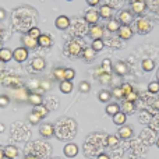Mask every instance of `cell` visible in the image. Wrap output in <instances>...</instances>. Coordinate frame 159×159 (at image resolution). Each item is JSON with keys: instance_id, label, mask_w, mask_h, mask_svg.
<instances>
[{"instance_id": "23", "label": "cell", "mask_w": 159, "mask_h": 159, "mask_svg": "<svg viewBox=\"0 0 159 159\" xmlns=\"http://www.w3.org/2000/svg\"><path fill=\"white\" fill-rule=\"evenodd\" d=\"M32 112H35L36 115L41 116L42 119L46 117V116L49 115V109H48V107L45 106L43 103H42V105H38V106H34V110H32Z\"/></svg>"}, {"instance_id": "27", "label": "cell", "mask_w": 159, "mask_h": 159, "mask_svg": "<svg viewBox=\"0 0 159 159\" xmlns=\"http://www.w3.org/2000/svg\"><path fill=\"white\" fill-rule=\"evenodd\" d=\"M120 27H121V24L117 21V20H112V21H109L106 25L109 32H117V31L120 30Z\"/></svg>"}, {"instance_id": "41", "label": "cell", "mask_w": 159, "mask_h": 159, "mask_svg": "<svg viewBox=\"0 0 159 159\" xmlns=\"http://www.w3.org/2000/svg\"><path fill=\"white\" fill-rule=\"evenodd\" d=\"M10 103V98L7 95H0V107H7Z\"/></svg>"}, {"instance_id": "49", "label": "cell", "mask_w": 159, "mask_h": 159, "mask_svg": "<svg viewBox=\"0 0 159 159\" xmlns=\"http://www.w3.org/2000/svg\"><path fill=\"white\" fill-rule=\"evenodd\" d=\"M0 159H4V148L0 145Z\"/></svg>"}, {"instance_id": "10", "label": "cell", "mask_w": 159, "mask_h": 159, "mask_svg": "<svg viewBox=\"0 0 159 159\" xmlns=\"http://www.w3.org/2000/svg\"><path fill=\"white\" fill-rule=\"evenodd\" d=\"M99 18H101V16H99V11H96V10H88L85 13V21L91 25L98 24Z\"/></svg>"}, {"instance_id": "46", "label": "cell", "mask_w": 159, "mask_h": 159, "mask_svg": "<svg viewBox=\"0 0 159 159\" xmlns=\"http://www.w3.org/2000/svg\"><path fill=\"white\" fill-rule=\"evenodd\" d=\"M24 159H39L36 155H32V154H28V155H25Z\"/></svg>"}, {"instance_id": "26", "label": "cell", "mask_w": 159, "mask_h": 159, "mask_svg": "<svg viewBox=\"0 0 159 159\" xmlns=\"http://www.w3.org/2000/svg\"><path fill=\"white\" fill-rule=\"evenodd\" d=\"M141 67H143L144 71L149 73L155 69V63H154V60H151V59H144L143 63H141Z\"/></svg>"}, {"instance_id": "15", "label": "cell", "mask_w": 159, "mask_h": 159, "mask_svg": "<svg viewBox=\"0 0 159 159\" xmlns=\"http://www.w3.org/2000/svg\"><path fill=\"white\" fill-rule=\"evenodd\" d=\"M121 112L126 113V115H133L135 112V103L134 102H129V101H124L121 102V106H120Z\"/></svg>"}, {"instance_id": "37", "label": "cell", "mask_w": 159, "mask_h": 159, "mask_svg": "<svg viewBox=\"0 0 159 159\" xmlns=\"http://www.w3.org/2000/svg\"><path fill=\"white\" fill-rule=\"evenodd\" d=\"M120 89H121V92H123V96H126V95H129L130 92L133 91V87H131V84H121L120 85Z\"/></svg>"}, {"instance_id": "5", "label": "cell", "mask_w": 159, "mask_h": 159, "mask_svg": "<svg viewBox=\"0 0 159 159\" xmlns=\"http://www.w3.org/2000/svg\"><path fill=\"white\" fill-rule=\"evenodd\" d=\"M103 31H105V28L102 27V25L93 24V25H91V28L88 30V34H89V36L92 39H102V36H103Z\"/></svg>"}, {"instance_id": "33", "label": "cell", "mask_w": 159, "mask_h": 159, "mask_svg": "<svg viewBox=\"0 0 159 159\" xmlns=\"http://www.w3.org/2000/svg\"><path fill=\"white\" fill-rule=\"evenodd\" d=\"M42 120L41 116H38L35 112H31L30 115H28V121H30L31 124H39V121Z\"/></svg>"}, {"instance_id": "48", "label": "cell", "mask_w": 159, "mask_h": 159, "mask_svg": "<svg viewBox=\"0 0 159 159\" xmlns=\"http://www.w3.org/2000/svg\"><path fill=\"white\" fill-rule=\"evenodd\" d=\"M152 106H154V109H157V110H159V99H157V101L152 103Z\"/></svg>"}, {"instance_id": "51", "label": "cell", "mask_w": 159, "mask_h": 159, "mask_svg": "<svg viewBox=\"0 0 159 159\" xmlns=\"http://www.w3.org/2000/svg\"><path fill=\"white\" fill-rule=\"evenodd\" d=\"M2 36H3V28L0 27V38H2Z\"/></svg>"}, {"instance_id": "16", "label": "cell", "mask_w": 159, "mask_h": 159, "mask_svg": "<svg viewBox=\"0 0 159 159\" xmlns=\"http://www.w3.org/2000/svg\"><path fill=\"white\" fill-rule=\"evenodd\" d=\"M113 70H115V73L117 75H124L129 73V66H127V63H124V61H117V63L113 66Z\"/></svg>"}, {"instance_id": "22", "label": "cell", "mask_w": 159, "mask_h": 159, "mask_svg": "<svg viewBox=\"0 0 159 159\" xmlns=\"http://www.w3.org/2000/svg\"><path fill=\"white\" fill-rule=\"evenodd\" d=\"M112 117H113V123H115L116 126H124V124H126L127 115L126 113H123L121 110L119 113H116L115 116H112Z\"/></svg>"}, {"instance_id": "8", "label": "cell", "mask_w": 159, "mask_h": 159, "mask_svg": "<svg viewBox=\"0 0 159 159\" xmlns=\"http://www.w3.org/2000/svg\"><path fill=\"white\" fill-rule=\"evenodd\" d=\"M119 134L117 137L121 138V140H129V138L133 137V134H134V131H133V127L131 126H120V129H119Z\"/></svg>"}, {"instance_id": "43", "label": "cell", "mask_w": 159, "mask_h": 159, "mask_svg": "<svg viewBox=\"0 0 159 159\" xmlns=\"http://www.w3.org/2000/svg\"><path fill=\"white\" fill-rule=\"evenodd\" d=\"M113 96H116L117 99H124L123 92H121L120 87H119V88H113Z\"/></svg>"}, {"instance_id": "32", "label": "cell", "mask_w": 159, "mask_h": 159, "mask_svg": "<svg viewBox=\"0 0 159 159\" xmlns=\"http://www.w3.org/2000/svg\"><path fill=\"white\" fill-rule=\"evenodd\" d=\"M103 46H105V43H103V41H102V39H93V42L91 43V48H92L95 52L102 50V49H103Z\"/></svg>"}, {"instance_id": "17", "label": "cell", "mask_w": 159, "mask_h": 159, "mask_svg": "<svg viewBox=\"0 0 159 159\" xmlns=\"http://www.w3.org/2000/svg\"><path fill=\"white\" fill-rule=\"evenodd\" d=\"M52 38L48 34H41V36L38 38V46L41 48H50L52 46Z\"/></svg>"}, {"instance_id": "52", "label": "cell", "mask_w": 159, "mask_h": 159, "mask_svg": "<svg viewBox=\"0 0 159 159\" xmlns=\"http://www.w3.org/2000/svg\"><path fill=\"white\" fill-rule=\"evenodd\" d=\"M3 70V61H0V71Z\"/></svg>"}, {"instance_id": "4", "label": "cell", "mask_w": 159, "mask_h": 159, "mask_svg": "<svg viewBox=\"0 0 159 159\" xmlns=\"http://www.w3.org/2000/svg\"><path fill=\"white\" fill-rule=\"evenodd\" d=\"M28 49L27 48H24V46H20V48H17V49H14V52H13V59L16 61H18V63H24L25 60L28 59Z\"/></svg>"}, {"instance_id": "44", "label": "cell", "mask_w": 159, "mask_h": 159, "mask_svg": "<svg viewBox=\"0 0 159 159\" xmlns=\"http://www.w3.org/2000/svg\"><path fill=\"white\" fill-rule=\"evenodd\" d=\"M99 2H101V0H87V3L91 6V7H93V6H98Z\"/></svg>"}, {"instance_id": "36", "label": "cell", "mask_w": 159, "mask_h": 159, "mask_svg": "<svg viewBox=\"0 0 159 159\" xmlns=\"http://www.w3.org/2000/svg\"><path fill=\"white\" fill-rule=\"evenodd\" d=\"M137 99H138V93L135 92L134 89H133L131 92L129 93V95H126V96H124V101H129V102H134V103H135V101H137Z\"/></svg>"}, {"instance_id": "53", "label": "cell", "mask_w": 159, "mask_h": 159, "mask_svg": "<svg viewBox=\"0 0 159 159\" xmlns=\"http://www.w3.org/2000/svg\"><path fill=\"white\" fill-rule=\"evenodd\" d=\"M155 144H157V147H158V148H159V138H158V140H157V141H155Z\"/></svg>"}, {"instance_id": "20", "label": "cell", "mask_w": 159, "mask_h": 159, "mask_svg": "<svg viewBox=\"0 0 159 159\" xmlns=\"http://www.w3.org/2000/svg\"><path fill=\"white\" fill-rule=\"evenodd\" d=\"M99 16H101L102 18H106V20L112 18V16H113V8L110 7V6H107V4H103L101 8H99Z\"/></svg>"}, {"instance_id": "9", "label": "cell", "mask_w": 159, "mask_h": 159, "mask_svg": "<svg viewBox=\"0 0 159 159\" xmlns=\"http://www.w3.org/2000/svg\"><path fill=\"white\" fill-rule=\"evenodd\" d=\"M147 8V3L144 0H134L131 3V13L133 14H143Z\"/></svg>"}, {"instance_id": "30", "label": "cell", "mask_w": 159, "mask_h": 159, "mask_svg": "<svg viewBox=\"0 0 159 159\" xmlns=\"http://www.w3.org/2000/svg\"><path fill=\"white\" fill-rule=\"evenodd\" d=\"M64 71H66V69H63V67H56V69H53V77L57 80V81H63Z\"/></svg>"}, {"instance_id": "39", "label": "cell", "mask_w": 159, "mask_h": 159, "mask_svg": "<svg viewBox=\"0 0 159 159\" xmlns=\"http://www.w3.org/2000/svg\"><path fill=\"white\" fill-rule=\"evenodd\" d=\"M99 81H101L102 84H109V82L112 81V77H110L109 73H102V74L99 75Z\"/></svg>"}, {"instance_id": "19", "label": "cell", "mask_w": 159, "mask_h": 159, "mask_svg": "<svg viewBox=\"0 0 159 159\" xmlns=\"http://www.w3.org/2000/svg\"><path fill=\"white\" fill-rule=\"evenodd\" d=\"M31 66H32V69L35 71H42L45 69V66H46V61H45L43 57H35L32 60V63H31Z\"/></svg>"}, {"instance_id": "40", "label": "cell", "mask_w": 159, "mask_h": 159, "mask_svg": "<svg viewBox=\"0 0 159 159\" xmlns=\"http://www.w3.org/2000/svg\"><path fill=\"white\" fill-rule=\"evenodd\" d=\"M28 35H31L32 38L38 39L39 36H41V30H39V28H36V27H32L30 31H28Z\"/></svg>"}, {"instance_id": "12", "label": "cell", "mask_w": 159, "mask_h": 159, "mask_svg": "<svg viewBox=\"0 0 159 159\" xmlns=\"http://www.w3.org/2000/svg\"><path fill=\"white\" fill-rule=\"evenodd\" d=\"M20 151L16 145H7L4 147V158L7 159H18Z\"/></svg>"}, {"instance_id": "6", "label": "cell", "mask_w": 159, "mask_h": 159, "mask_svg": "<svg viewBox=\"0 0 159 159\" xmlns=\"http://www.w3.org/2000/svg\"><path fill=\"white\" fill-rule=\"evenodd\" d=\"M133 13L129 10H121L120 13H119V18L117 21L120 22L121 25H130L133 22Z\"/></svg>"}, {"instance_id": "28", "label": "cell", "mask_w": 159, "mask_h": 159, "mask_svg": "<svg viewBox=\"0 0 159 159\" xmlns=\"http://www.w3.org/2000/svg\"><path fill=\"white\" fill-rule=\"evenodd\" d=\"M98 99L101 102H103V103H107V102L112 99V93H110L109 91H106V89H102L101 92L98 93Z\"/></svg>"}, {"instance_id": "24", "label": "cell", "mask_w": 159, "mask_h": 159, "mask_svg": "<svg viewBox=\"0 0 159 159\" xmlns=\"http://www.w3.org/2000/svg\"><path fill=\"white\" fill-rule=\"evenodd\" d=\"M60 91L63 93H70L73 91V82L71 81H67V80H63V81H60Z\"/></svg>"}, {"instance_id": "1", "label": "cell", "mask_w": 159, "mask_h": 159, "mask_svg": "<svg viewBox=\"0 0 159 159\" xmlns=\"http://www.w3.org/2000/svg\"><path fill=\"white\" fill-rule=\"evenodd\" d=\"M152 27L154 25H152L151 20H148V18H140V20H137V24H135V30L141 35H145V34L151 32Z\"/></svg>"}, {"instance_id": "42", "label": "cell", "mask_w": 159, "mask_h": 159, "mask_svg": "<svg viewBox=\"0 0 159 159\" xmlns=\"http://www.w3.org/2000/svg\"><path fill=\"white\" fill-rule=\"evenodd\" d=\"M102 69H103L105 73H109L110 71V66H112V61H110V59H105L103 61H102Z\"/></svg>"}, {"instance_id": "14", "label": "cell", "mask_w": 159, "mask_h": 159, "mask_svg": "<svg viewBox=\"0 0 159 159\" xmlns=\"http://www.w3.org/2000/svg\"><path fill=\"white\" fill-rule=\"evenodd\" d=\"M55 25L57 30H67L70 27V18L66 16H59L55 21Z\"/></svg>"}, {"instance_id": "45", "label": "cell", "mask_w": 159, "mask_h": 159, "mask_svg": "<svg viewBox=\"0 0 159 159\" xmlns=\"http://www.w3.org/2000/svg\"><path fill=\"white\" fill-rule=\"evenodd\" d=\"M96 159H110V157H109V155H106V154H103V152H102V154H99L98 157H96Z\"/></svg>"}, {"instance_id": "11", "label": "cell", "mask_w": 159, "mask_h": 159, "mask_svg": "<svg viewBox=\"0 0 159 159\" xmlns=\"http://www.w3.org/2000/svg\"><path fill=\"white\" fill-rule=\"evenodd\" d=\"M21 42L24 43V48H27V49H35L36 46H38V39L32 38L31 35H22L21 38Z\"/></svg>"}, {"instance_id": "38", "label": "cell", "mask_w": 159, "mask_h": 159, "mask_svg": "<svg viewBox=\"0 0 159 159\" xmlns=\"http://www.w3.org/2000/svg\"><path fill=\"white\" fill-rule=\"evenodd\" d=\"M75 77V71L73 69H66V71H64V80H67V81H73V78Z\"/></svg>"}, {"instance_id": "7", "label": "cell", "mask_w": 159, "mask_h": 159, "mask_svg": "<svg viewBox=\"0 0 159 159\" xmlns=\"http://www.w3.org/2000/svg\"><path fill=\"white\" fill-rule=\"evenodd\" d=\"M78 145L77 144H74V143H69V144H66L64 145V148H63V154L66 155L67 158H74V157H77L78 155Z\"/></svg>"}, {"instance_id": "13", "label": "cell", "mask_w": 159, "mask_h": 159, "mask_svg": "<svg viewBox=\"0 0 159 159\" xmlns=\"http://www.w3.org/2000/svg\"><path fill=\"white\" fill-rule=\"evenodd\" d=\"M119 36H120V39H123V41H129V39H131L133 36V30L130 28V25H121L120 30L117 31Z\"/></svg>"}, {"instance_id": "29", "label": "cell", "mask_w": 159, "mask_h": 159, "mask_svg": "<svg viewBox=\"0 0 159 159\" xmlns=\"http://www.w3.org/2000/svg\"><path fill=\"white\" fill-rule=\"evenodd\" d=\"M120 112V105H117V103H109L106 106V113L109 116H115L116 113H119Z\"/></svg>"}, {"instance_id": "55", "label": "cell", "mask_w": 159, "mask_h": 159, "mask_svg": "<svg viewBox=\"0 0 159 159\" xmlns=\"http://www.w3.org/2000/svg\"><path fill=\"white\" fill-rule=\"evenodd\" d=\"M67 2H73V0H67Z\"/></svg>"}, {"instance_id": "34", "label": "cell", "mask_w": 159, "mask_h": 159, "mask_svg": "<svg viewBox=\"0 0 159 159\" xmlns=\"http://www.w3.org/2000/svg\"><path fill=\"white\" fill-rule=\"evenodd\" d=\"M78 89H80V92H84V93H87V92H89V89H91V84L88 81H81L78 84Z\"/></svg>"}, {"instance_id": "54", "label": "cell", "mask_w": 159, "mask_h": 159, "mask_svg": "<svg viewBox=\"0 0 159 159\" xmlns=\"http://www.w3.org/2000/svg\"><path fill=\"white\" fill-rule=\"evenodd\" d=\"M158 82H159V74H158Z\"/></svg>"}, {"instance_id": "50", "label": "cell", "mask_w": 159, "mask_h": 159, "mask_svg": "<svg viewBox=\"0 0 159 159\" xmlns=\"http://www.w3.org/2000/svg\"><path fill=\"white\" fill-rule=\"evenodd\" d=\"M2 131H4V124L0 123V133H2Z\"/></svg>"}, {"instance_id": "47", "label": "cell", "mask_w": 159, "mask_h": 159, "mask_svg": "<svg viewBox=\"0 0 159 159\" xmlns=\"http://www.w3.org/2000/svg\"><path fill=\"white\" fill-rule=\"evenodd\" d=\"M4 18H6V11L3 10V8H0V21L4 20Z\"/></svg>"}, {"instance_id": "3", "label": "cell", "mask_w": 159, "mask_h": 159, "mask_svg": "<svg viewBox=\"0 0 159 159\" xmlns=\"http://www.w3.org/2000/svg\"><path fill=\"white\" fill-rule=\"evenodd\" d=\"M39 134L43 138H52L53 135L56 134L55 126H53L52 123H42L41 126H39Z\"/></svg>"}, {"instance_id": "31", "label": "cell", "mask_w": 159, "mask_h": 159, "mask_svg": "<svg viewBox=\"0 0 159 159\" xmlns=\"http://www.w3.org/2000/svg\"><path fill=\"white\" fill-rule=\"evenodd\" d=\"M106 145L107 147H117L119 145V137L117 135H113V134H110V135H107L106 137Z\"/></svg>"}, {"instance_id": "2", "label": "cell", "mask_w": 159, "mask_h": 159, "mask_svg": "<svg viewBox=\"0 0 159 159\" xmlns=\"http://www.w3.org/2000/svg\"><path fill=\"white\" fill-rule=\"evenodd\" d=\"M81 52H82V42L80 39H73L69 43V46H67V53H69L67 56L77 57V56L81 55Z\"/></svg>"}, {"instance_id": "25", "label": "cell", "mask_w": 159, "mask_h": 159, "mask_svg": "<svg viewBox=\"0 0 159 159\" xmlns=\"http://www.w3.org/2000/svg\"><path fill=\"white\" fill-rule=\"evenodd\" d=\"M95 50L92 49V48H85L84 50H82V57H84L85 61H91L95 59Z\"/></svg>"}, {"instance_id": "35", "label": "cell", "mask_w": 159, "mask_h": 159, "mask_svg": "<svg viewBox=\"0 0 159 159\" xmlns=\"http://www.w3.org/2000/svg\"><path fill=\"white\" fill-rule=\"evenodd\" d=\"M148 91L151 93H158L159 92V82L158 81H152L148 84Z\"/></svg>"}, {"instance_id": "21", "label": "cell", "mask_w": 159, "mask_h": 159, "mask_svg": "<svg viewBox=\"0 0 159 159\" xmlns=\"http://www.w3.org/2000/svg\"><path fill=\"white\" fill-rule=\"evenodd\" d=\"M13 59V52L7 48H2L0 49V61L3 63H8V61Z\"/></svg>"}, {"instance_id": "18", "label": "cell", "mask_w": 159, "mask_h": 159, "mask_svg": "<svg viewBox=\"0 0 159 159\" xmlns=\"http://www.w3.org/2000/svg\"><path fill=\"white\" fill-rule=\"evenodd\" d=\"M28 103H31L32 106H38V105H42L43 103V99H42V96L39 95V93H28Z\"/></svg>"}]
</instances>
